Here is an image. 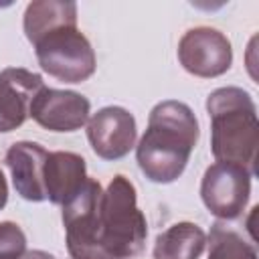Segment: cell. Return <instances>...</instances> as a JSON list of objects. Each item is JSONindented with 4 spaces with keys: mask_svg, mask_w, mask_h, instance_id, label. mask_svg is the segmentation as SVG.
Instances as JSON below:
<instances>
[{
    "mask_svg": "<svg viewBox=\"0 0 259 259\" xmlns=\"http://www.w3.org/2000/svg\"><path fill=\"white\" fill-rule=\"evenodd\" d=\"M20 259H55V255L40 251V249H32V251H24V255Z\"/></svg>",
    "mask_w": 259,
    "mask_h": 259,
    "instance_id": "2e32d148",
    "label": "cell"
},
{
    "mask_svg": "<svg viewBox=\"0 0 259 259\" xmlns=\"http://www.w3.org/2000/svg\"><path fill=\"white\" fill-rule=\"evenodd\" d=\"M210 117V152L217 162H229L255 176L259 119L249 91L227 85L206 97Z\"/></svg>",
    "mask_w": 259,
    "mask_h": 259,
    "instance_id": "7a4b0ae2",
    "label": "cell"
},
{
    "mask_svg": "<svg viewBox=\"0 0 259 259\" xmlns=\"http://www.w3.org/2000/svg\"><path fill=\"white\" fill-rule=\"evenodd\" d=\"M55 259H57V257H55Z\"/></svg>",
    "mask_w": 259,
    "mask_h": 259,
    "instance_id": "d6986e66",
    "label": "cell"
},
{
    "mask_svg": "<svg viewBox=\"0 0 259 259\" xmlns=\"http://www.w3.org/2000/svg\"><path fill=\"white\" fill-rule=\"evenodd\" d=\"M6 202H8V184H6L4 172L0 170V210L6 206Z\"/></svg>",
    "mask_w": 259,
    "mask_h": 259,
    "instance_id": "e0dca14e",
    "label": "cell"
},
{
    "mask_svg": "<svg viewBox=\"0 0 259 259\" xmlns=\"http://www.w3.org/2000/svg\"><path fill=\"white\" fill-rule=\"evenodd\" d=\"M77 24V4L65 0H34L26 6L22 28L30 45H34L45 32L63 26Z\"/></svg>",
    "mask_w": 259,
    "mask_h": 259,
    "instance_id": "5bb4252c",
    "label": "cell"
},
{
    "mask_svg": "<svg viewBox=\"0 0 259 259\" xmlns=\"http://www.w3.org/2000/svg\"><path fill=\"white\" fill-rule=\"evenodd\" d=\"M206 247L204 231L190 221H180L162 231L156 241L152 255L154 259H198Z\"/></svg>",
    "mask_w": 259,
    "mask_h": 259,
    "instance_id": "4fadbf2b",
    "label": "cell"
},
{
    "mask_svg": "<svg viewBox=\"0 0 259 259\" xmlns=\"http://www.w3.org/2000/svg\"><path fill=\"white\" fill-rule=\"evenodd\" d=\"M42 87V77L28 69L6 67L0 71V134L16 130L28 119L30 103Z\"/></svg>",
    "mask_w": 259,
    "mask_h": 259,
    "instance_id": "30bf717a",
    "label": "cell"
},
{
    "mask_svg": "<svg viewBox=\"0 0 259 259\" xmlns=\"http://www.w3.org/2000/svg\"><path fill=\"white\" fill-rule=\"evenodd\" d=\"M99 259H132L146 247L148 225L130 178L115 174L101 194L95 219Z\"/></svg>",
    "mask_w": 259,
    "mask_h": 259,
    "instance_id": "3957f363",
    "label": "cell"
},
{
    "mask_svg": "<svg viewBox=\"0 0 259 259\" xmlns=\"http://www.w3.org/2000/svg\"><path fill=\"white\" fill-rule=\"evenodd\" d=\"M87 180L85 158L75 152H49L45 162V194L53 204H65Z\"/></svg>",
    "mask_w": 259,
    "mask_h": 259,
    "instance_id": "7c38bea8",
    "label": "cell"
},
{
    "mask_svg": "<svg viewBox=\"0 0 259 259\" xmlns=\"http://www.w3.org/2000/svg\"><path fill=\"white\" fill-rule=\"evenodd\" d=\"M103 188L99 180L89 178L63 204V225H65V243L71 259H99L97 251V206L101 200Z\"/></svg>",
    "mask_w": 259,
    "mask_h": 259,
    "instance_id": "8992f818",
    "label": "cell"
},
{
    "mask_svg": "<svg viewBox=\"0 0 259 259\" xmlns=\"http://www.w3.org/2000/svg\"><path fill=\"white\" fill-rule=\"evenodd\" d=\"M208 257L206 259H257V251L251 241L243 237L241 231L227 225V221H217L208 233Z\"/></svg>",
    "mask_w": 259,
    "mask_h": 259,
    "instance_id": "9a60e30c",
    "label": "cell"
},
{
    "mask_svg": "<svg viewBox=\"0 0 259 259\" xmlns=\"http://www.w3.org/2000/svg\"><path fill=\"white\" fill-rule=\"evenodd\" d=\"M200 138L194 111L176 99L160 101L148 115V127L136 146L142 174L156 184H170L182 176Z\"/></svg>",
    "mask_w": 259,
    "mask_h": 259,
    "instance_id": "6da1fadb",
    "label": "cell"
},
{
    "mask_svg": "<svg viewBox=\"0 0 259 259\" xmlns=\"http://www.w3.org/2000/svg\"><path fill=\"white\" fill-rule=\"evenodd\" d=\"M40 69L63 83H83L97 67L95 51L77 24H63L45 32L34 45Z\"/></svg>",
    "mask_w": 259,
    "mask_h": 259,
    "instance_id": "277c9868",
    "label": "cell"
},
{
    "mask_svg": "<svg viewBox=\"0 0 259 259\" xmlns=\"http://www.w3.org/2000/svg\"><path fill=\"white\" fill-rule=\"evenodd\" d=\"M178 61L182 69L194 77H221L233 65V47L221 30L212 26H194L178 40Z\"/></svg>",
    "mask_w": 259,
    "mask_h": 259,
    "instance_id": "52a82bcc",
    "label": "cell"
},
{
    "mask_svg": "<svg viewBox=\"0 0 259 259\" xmlns=\"http://www.w3.org/2000/svg\"><path fill=\"white\" fill-rule=\"evenodd\" d=\"M49 152L36 142H14L4 156L16 194L28 202L47 200L45 194V162Z\"/></svg>",
    "mask_w": 259,
    "mask_h": 259,
    "instance_id": "8fae6325",
    "label": "cell"
},
{
    "mask_svg": "<svg viewBox=\"0 0 259 259\" xmlns=\"http://www.w3.org/2000/svg\"><path fill=\"white\" fill-rule=\"evenodd\" d=\"M251 174L229 162L210 164L200 180V198L202 204L219 221L239 219L251 196Z\"/></svg>",
    "mask_w": 259,
    "mask_h": 259,
    "instance_id": "5b68a950",
    "label": "cell"
},
{
    "mask_svg": "<svg viewBox=\"0 0 259 259\" xmlns=\"http://www.w3.org/2000/svg\"><path fill=\"white\" fill-rule=\"evenodd\" d=\"M91 103L85 95L45 85L34 95L28 117L49 132H77L87 123Z\"/></svg>",
    "mask_w": 259,
    "mask_h": 259,
    "instance_id": "9c48e42d",
    "label": "cell"
},
{
    "mask_svg": "<svg viewBox=\"0 0 259 259\" xmlns=\"http://www.w3.org/2000/svg\"><path fill=\"white\" fill-rule=\"evenodd\" d=\"M24 253H16V251H0V259H20Z\"/></svg>",
    "mask_w": 259,
    "mask_h": 259,
    "instance_id": "ac0fdd59",
    "label": "cell"
},
{
    "mask_svg": "<svg viewBox=\"0 0 259 259\" xmlns=\"http://www.w3.org/2000/svg\"><path fill=\"white\" fill-rule=\"evenodd\" d=\"M138 125L134 113L119 105H107L87 119V140L97 158L115 162L136 148Z\"/></svg>",
    "mask_w": 259,
    "mask_h": 259,
    "instance_id": "ba28073f",
    "label": "cell"
}]
</instances>
